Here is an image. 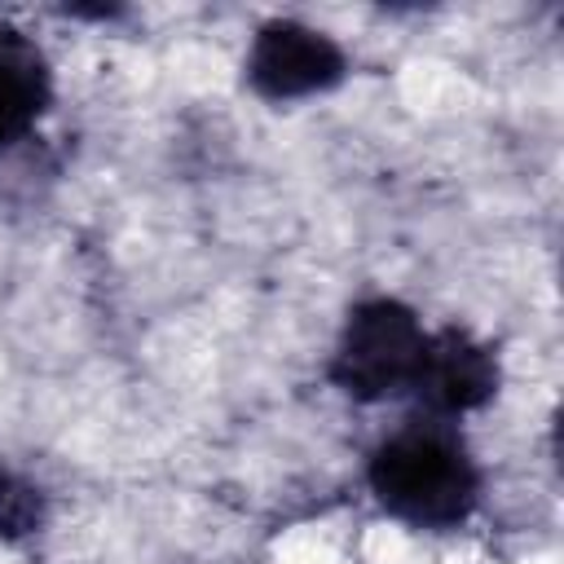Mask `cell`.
<instances>
[{
    "mask_svg": "<svg viewBox=\"0 0 564 564\" xmlns=\"http://www.w3.org/2000/svg\"><path fill=\"white\" fill-rule=\"evenodd\" d=\"M366 489L392 520L423 533H454L480 511L485 467L458 423L414 414L366 454Z\"/></svg>",
    "mask_w": 564,
    "mask_h": 564,
    "instance_id": "1",
    "label": "cell"
},
{
    "mask_svg": "<svg viewBox=\"0 0 564 564\" xmlns=\"http://www.w3.org/2000/svg\"><path fill=\"white\" fill-rule=\"evenodd\" d=\"M427 330L432 326L423 313L401 295L375 291L352 300L326 352V383L357 405L405 401L427 348Z\"/></svg>",
    "mask_w": 564,
    "mask_h": 564,
    "instance_id": "2",
    "label": "cell"
},
{
    "mask_svg": "<svg viewBox=\"0 0 564 564\" xmlns=\"http://www.w3.org/2000/svg\"><path fill=\"white\" fill-rule=\"evenodd\" d=\"M352 75L348 48L304 22V18H264L242 53V79L260 101L273 106H295L335 93Z\"/></svg>",
    "mask_w": 564,
    "mask_h": 564,
    "instance_id": "3",
    "label": "cell"
},
{
    "mask_svg": "<svg viewBox=\"0 0 564 564\" xmlns=\"http://www.w3.org/2000/svg\"><path fill=\"white\" fill-rule=\"evenodd\" d=\"M502 388V352L471 326H432L427 348L419 361V375L410 383L414 414L458 423L476 410H485Z\"/></svg>",
    "mask_w": 564,
    "mask_h": 564,
    "instance_id": "4",
    "label": "cell"
},
{
    "mask_svg": "<svg viewBox=\"0 0 564 564\" xmlns=\"http://www.w3.org/2000/svg\"><path fill=\"white\" fill-rule=\"evenodd\" d=\"M57 84L48 53L18 26H0V154L35 137L53 110Z\"/></svg>",
    "mask_w": 564,
    "mask_h": 564,
    "instance_id": "5",
    "label": "cell"
},
{
    "mask_svg": "<svg viewBox=\"0 0 564 564\" xmlns=\"http://www.w3.org/2000/svg\"><path fill=\"white\" fill-rule=\"evenodd\" d=\"M48 516H53L48 489L31 471L0 463V546L35 542L48 529Z\"/></svg>",
    "mask_w": 564,
    "mask_h": 564,
    "instance_id": "6",
    "label": "cell"
}]
</instances>
